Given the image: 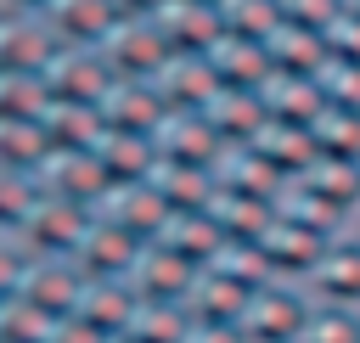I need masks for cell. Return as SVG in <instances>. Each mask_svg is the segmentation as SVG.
Segmentation results:
<instances>
[{
  "label": "cell",
  "mask_w": 360,
  "mask_h": 343,
  "mask_svg": "<svg viewBox=\"0 0 360 343\" xmlns=\"http://www.w3.org/2000/svg\"><path fill=\"white\" fill-rule=\"evenodd\" d=\"M309 309H315V298L304 292V281H276V276H270L264 287H253L248 315H242V332H248L253 343H292V337L304 332Z\"/></svg>",
  "instance_id": "6da1fadb"
},
{
  "label": "cell",
  "mask_w": 360,
  "mask_h": 343,
  "mask_svg": "<svg viewBox=\"0 0 360 343\" xmlns=\"http://www.w3.org/2000/svg\"><path fill=\"white\" fill-rule=\"evenodd\" d=\"M338 236H343V231H338ZM326 242H332V236H321V231H309V225H292V219L270 214L264 231L253 236V253L264 259V270H270L276 281H304V276L315 270V259H321Z\"/></svg>",
  "instance_id": "7a4b0ae2"
},
{
  "label": "cell",
  "mask_w": 360,
  "mask_h": 343,
  "mask_svg": "<svg viewBox=\"0 0 360 343\" xmlns=\"http://www.w3.org/2000/svg\"><path fill=\"white\" fill-rule=\"evenodd\" d=\"M304 292L315 304H338V309H360V236L343 231L321 247L315 270L304 276Z\"/></svg>",
  "instance_id": "3957f363"
},
{
  "label": "cell",
  "mask_w": 360,
  "mask_h": 343,
  "mask_svg": "<svg viewBox=\"0 0 360 343\" xmlns=\"http://www.w3.org/2000/svg\"><path fill=\"white\" fill-rule=\"evenodd\" d=\"M39 17L51 22V34L62 45H101L118 28V6L112 0H51Z\"/></svg>",
  "instance_id": "277c9868"
},
{
  "label": "cell",
  "mask_w": 360,
  "mask_h": 343,
  "mask_svg": "<svg viewBox=\"0 0 360 343\" xmlns=\"http://www.w3.org/2000/svg\"><path fill=\"white\" fill-rule=\"evenodd\" d=\"M292 343H360V309H338V304H315L304 332Z\"/></svg>",
  "instance_id": "5b68a950"
},
{
  "label": "cell",
  "mask_w": 360,
  "mask_h": 343,
  "mask_svg": "<svg viewBox=\"0 0 360 343\" xmlns=\"http://www.w3.org/2000/svg\"><path fill=\"white\" fill-rule=\"evenodd\" d=\"M349 231H354V236H360V202H354V214H349Z\"/></svg>",
  "instance_id": "8992f818"
},
{
  "label": "cell",
  "mask_w": 360,
  "mask_h": 343,
  "mask_svg": "<svg viewBox=\"0 0 360 343\" xmlns=\"http://www.w3.org/2000/svg\"><path fill=\"white\" fill-rule=\"evenodd\" d=\"M338 6H343V11H354V17H360V0H338Z\"/></svg>",
  "instance_id": "52a82bcc"
}]
</instances>
